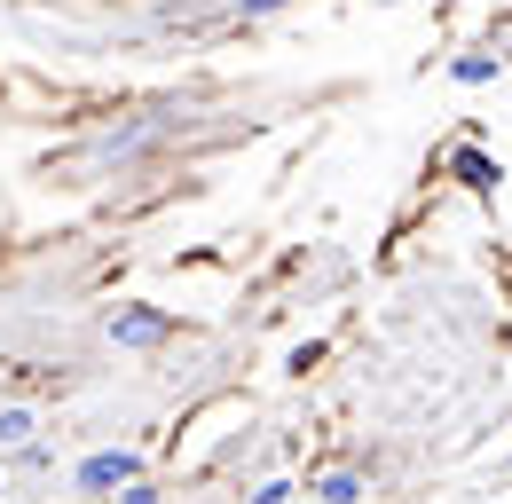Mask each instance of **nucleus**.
Returning a JSON list of instances; mask_svg holds the SVG:
<instances>
[{
	"label": "nucleus",
	"instance_id": "obj_1",
	"mask_svg": "<svg viewBox=\"0 0 512 504\" xmlns=\"http://www.w3.org/2000/svg\"><path fill=\"white\" fill-rule=\"evenodd\" d=\"M127 481H134V457H127V449H103V457L79 465V489H87V497H111V489H127Z\"/></svg>",
	"mask_w": 512,
	"mask_h": 504
},
{
	"label": "nucleus",
	"instance_id": "obj_2",
	"mask_svg": "<svg viewBox=\"0 0 512 504\" xmlns=\"http://www.w3.org/2000/svg\"><path fill=\"white\" fill-rule=\"evenodd\" d=\"M174 331V315H158V308H127V315H111V339L119 347H158Z\"/></svg>",
	"mask_w": 512,
	"mask_h": 504
},
{
	"label": "nucleus",
	"instance_id": "obj_3",
	"mask_svg": "<svg viewBox=\"0 0 512 504\" xmlns=\"http://www.w3.org/2000/svg\"><path fill=\"white\" fill-rule=\"evenodd\" d=\"M449 174H457L465 189H481V197H489V189L505 182V174H497V158H489L481 142H457V150H449Z\"/></svg>",
	"mask_w": 512,
	"mask_h": 504
},
{
	"label": "nucleus",
	"instance_id": "obj_4",
	"mask_svg": "<svg viewBox=\"0 0 512 504\" xmlns=\"http://www.w3.org/2000/svg\"><path fill=\"white\" fill-rule=\"evenodd\" d=\"M316 504H363V481H355V473H323Z\"/></svg>",
	"mask_w": 512,
	"mask_h": 504
},
{
	"label": "nucleus",
	"instance_id": "obj_5",
	"mask_svg": "<svg viewBox=\"0 0 512 504\" xmlns=\"http://www.w3.org/2000/svg\"><path fill=\"white\" fill-rule=\"evenodd\" d=\"M449 79H457V87H489V79H497V56H457Z\"/></svg>",
	"mask_w": 512,
	"mask_h": 504
},
{
	"label": "nucleus",
	"instance_id": "obj_6",
	"mask_svg": "<svg viewBox=\"0 0 512 504\" xmlns=\"http://www.w3.org/2000/svg\"><path fill=\"white\" fill-rule=\"evenodd\" d=\"M16 441H32V410H0V449H16Z\"/></svg>",
	"mask_w": 512,
	"mask_h": 504
},
{
	"label": "nucleus",
	"instance_id": "obj_7",
	"mask_svg": "<svg viewBox=\"0 0 512 504\" xmlns=\"http://www.w3.org/2000/svg\"><path fill=\"white\" fill-rule=\"evenodd\" d=\"M253 504H292V481H268V489H260Z\"/></svg>",
	"mask_w": 512,
	"mask_h": 504
},
{
	"label": "nucleus",
	"instance_id": "obj_8",
	"mask_svg": "<svg viewBox=\"0 0 512 504\" xmlns=\"http://www.w3.org/2000/svg\"><path fill=\"white\" fill-rule=\"evenodd\" d=\"M119 504H158V489H142V481H127V489H119Z\"/></svg>",
	"mask_w": 512,
	"mask_h": 504
},
{
	"label": "nucleus",
	"instance_id": "obj_9",
	"mask_svg": "<svg viewBox=\"0 0 512 504\" xmlns=\"http://www.w3.org/2000/svg\"><path fill=\"white\" fill-rule=\"evenodd\" d=\"M276 8H284V0H245V16H276Z\"/></svg>",
	"mask_w": 512,
	"mask_h": 504
}]
</instances>
